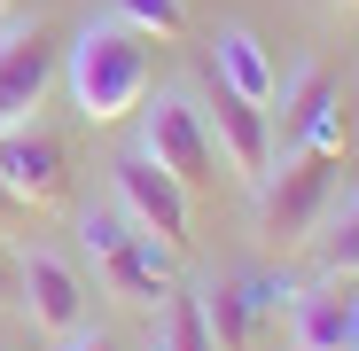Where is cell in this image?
Returning <instances> with one entry per match:
<instances>
[{
  "instance_id": "8fae6325",
  "label": "cell",
  "mask_w": 359,
  "mask_h": 351,
  "mask_svg": "<svg viewBox=\"0 0 359 351\" xmlns=\"http://www.w3.org/2000/svg\"><path fill=\"white\" fill-rule=\"evenodd\" d=\"M172 258H180V250H164L156 234H141V226H133L126 242L102 258V281L117 289V297H133V305H156L164 289H172Z\"/></svg>"
},
{
  "instance_id": "52a82bcc",
  "label": "cell",
  "mask_w": 359,
  "mask_h": 351,
  "mask_svg": "<svg viewBox=\"0 0 359 351\" xmlns=\"http://www.w3.org/2000/svg\"><path fill=\"white\" fill-rule=\"evenodd\" d=\"M203 125H211V141L226 149V164L243 172V180H266V172H273V109L250 102V94H234L219 71H211V109H203Z\"/></svg>"
},
{
  "instance_id": "ba28073f",
  "label": "cell",
  "mask_w": 359,
  "mask_h": 351,
  "mask_svg": "<svg viewBox=\"0 0 359 351\" xmlns=\"http://www.w3.org/2000/svg\"><path fill=\"white\" fill-rule=\"evenodd\" d=\"M16 305L32 312L39 336H79V328H86V281H79L63 258L32 250V258L16 266Z\"/></svg>"
},
{
  "instance_id": "7402d4cb",
  "label": "cell",
  "mask_w": 359,
  "mask_h": 351,
  "mask_svg": "<svg viewBox=\"0 0 359 351\" xmlns=\"http://www.w3.org/2000/svg\"><path fill=\"white\" fill-rule=\"evenodd\" d=\"M336 8H359V0H336Z\"/></svg>"
},
{
  "instance_id": "ffe728a7",
  "label": "cell",
  "mask_w": 359,
  "mask_h": 351,
  "mask_svg": "<svg viewBox=\"0 0 359 351\" xmlns=\"http://www.w3.org/2000/svg\"><path fill=\"white\" fill-rule=\"evenodd\" d=\"M8 297H16V266L0 258V305H8Z\"/></svg>"
},
{
  "instance_id": "9c48e42d",
  "label": "cell",
  "mask_w": 359,
  "mask_h": 351,
  "mask_svg": "<svg viewBox=\"0 0 359 351\" xmlns=\"http://www.w3.org/2000/svg\"><path fill=\"white\" fill-rule=\"evenodd\" d=\"M281 149H336V71L305 63L281 94V125H273V156Z\"/></svg>"
},
{
  "instance_id": "9a60e30c",
  "label": "cell",
  "mask_w": 359,
  "mask_h": 351,
  "mask_svg": "<svg viewBox=\"0 0 359 351\" xmlns=\"http://www.w3.org/2000/svg\"><path fill=\"white\" fill-rule=\"evenodd\" d=\"M156 351H219V343H211V328H203V297H180V289H164Z\"/></svg>"
},
{
  "instance_id": "7c38bea8",
  "label": "cell",
  "mask_w": 359,
  "mask_h": 351,
  "mask_svg": "<svg viewBox=\"0 0 359 351\" xmlns=\"http://www.w3.org/2000/svg\"><path fill=\"white\" fill-rule=\"evenodd\" d=\"M211 71H219L234 94H250V102H266V109H273V86H281V71H273V55H266V39H258V32L226 24V32L211 39Z\"/></svg>"
},
{
  "instance_id": "3957f363",
  "label": "cell",
  "mask_w": 359,
  "mask_h": 351,
  "mask_svg": "<svg viewBox=\"0 0 359 351\" xmlns=\"http://www.w3.org/2000/svg\"><path fill=\"white\" fill-rule=\"evenodd\" d=\"M336 195V149H281L273 172L258 180V211H266V234L297 242V234H313L320 203Z\"/></svg>"
},
{
  "instance_id": "8992f818",
  "label": "cell",
  "mask_w": 359,
  "mask_h": 351,
  "mask_svg": "<svg viewBox=\"0 0 359 351\" xmlns=\"http://www.w3.org/2000/svg\"><path fill=\"white\" fill-rule=\"evenodd\" d=\"M0 180H8V195L24 211H47V203L71 195V149L55 141L39 117H32V125H8V133H0Z\"/></svg>"
},
{
  "instance_id": "2e32d148",
  "label": "cell",
  "mask_w": 359,
  "mask_h": 351,
  "mask_svg": "<svg viewBox=\"0 0 359 351\" xmlns=\"http://www.w3.org/2000/svg\"><path fill=\"white\" fill-rule=\"evenodd\" d=\"M320 266H328L336 281H351V273H359V203H351V211L320 234Z\"/></svg>"
},
{
  "instance_id": "d6986e66",
  "label": "cell",
  "mask_w": 359,
  "mask_h": 351,
  "mask_svg": "<svg viewBox=\"0 0 359 351\" xmlns=\"http://www.w3.org/2000/svg\"><path fill=\"white\" fill-rule=\"evenodd\" d=\"M16 219H24V203H16V195H8V180H0V234H8V226H16Z\"/></svg>"
},
{
  "instance_id": "4fadbf2b",
  "label": "cell",
  "mask_w": 359,
  "mask_h": 351,
  "mask_svg": "<svg viewBox=\"0 0 359 351\" xmlns=\"http://www.w3.org/2000/svg\"><path fill=\"white\" fill-rule=\"evenodd\" d=\"M203 297V328L219 351H250V320H258V281H211Z\"/></svg>"
},
{
  "instance_id": "ac0fdd59",
  "label": "cell",
  "mask_w": 359,
  "mask_h": 351,
  "mask_svg": "<svg viewBox=\"0 0 359 351\" xmlns=\"http://www.w3.org/2000/svg\"><path fill=\"white\" fill-rule=\"evenodd\" d=\"M63 351H117V343H109V336H102V328H94V336H86V328H79V336H63Z\"/></svg>"
},
{
  "instance_id": "277c9868",
  "label": "cell",
  "mask_w": 359,
  "mask_h": 351,
  "mask_svg": "<svg viewBox=\"0 0 359 351\" xmlns=\"http://www.w3.org/2000/svg\"><path fill=\"white\" fill-rule=\"evenodd\" d=\"M109 188H117V211H126L141 234H156L164 250H188V234H196V195L172 180V172H156L141 149H126L109 164Z\"/></svg>"
},
{
  "instance_id": "44dd1931",
  "label": "cell",
  "mask_w": 359,
  "mask_h": 351,
  "mask_svg": "<svg viewBox=\"0 0 359 351\" xmlns=\"http://www.w3.org/2000/svg\"><path fill=\"white\" fill-rule=\"evenodd\" d=\"M8 8H16V0H0V24H8Z\"/></svg>"
},
{
  "instance_id": "e0dca14e",
  "label": "cell",
  "mask_w": 359,
  "mask_h": 351,
  "mask_svg": "<svg viewBox=\"0 0 359 351\" xmlns=\"http://www.w3.org/2000/svg\"><path fill=\"white\" fill-rule=\"evenodd\" d=\"M79 234H86V250H94V258H109V250L133 234V219H126V211H86V219H79Z\"/></svg>"
},
{
  "instance_id": "5b68a950",
  "label": "cell",
  "mask_w": 359,
  "mask_h": 351,
  "mask_svg": "<svg viewBox=\"0 0 359 351\" xmlns=\"http://www.w3.org/2000/svg\"><path fill=\"white\" fill-rule=\"evenodd\" d=\"M55 78H63V39L47 24H8L0 32V133L32 125L55 94Z\"/></svg>"
},
{
  "instance_id": "7a4b0ae2",
  "label": "cell",
  "mask_w": 359,
  "mask_h": 351,
  "mask_svg": "<svg viewBox=\"0 0 359 351\" xmlns=\"http://www.w3.org/2000/svg\"><path fill=\"white\" fill-rule=\"evenodd\" d=\"M141 156H149L156 172H172L188 195L219 180V141H211L203 109H196L188 94H156V109H141Z\"/></svg>"
},
{
  "instance_id": "6da1fadb",
  "label": "cell",
  "mask_w": 359,
  "mask_h": 351,
  "mask_svg": "<svg viewBox=\"0 0 359 351\" xmlns=\"http://www.w3.org/2000/svg\"><path fill=\"white\" fill-rule=\"evenodd\" d=\"M149 39L133 32V24H117V16H102V24H86L71 47H63V78H71V102H79V117L86 125H117V117H133L141 102H149Z\"/></svg>"
},
{
  "instance_id": "5bb4252c",
  "label": "cell",
  "mask_w": 359,
  "mask_h": 351,
  "mask_svg": "<svg viewBox=\"0 0 359 351\" xmlns=\"http://www.w3.org/2000/svg\"><path fill=\"white\" fill-rule=\"evenodd\" d=\"M109 16H117V24H133L149 47L188 39V0H109Z\"/></svg>"
},
{
  "instance_id": "30bf717a",
  "label": "cell",
  "mask_w": 359,
  "mask_h": 351,
  "mask_svg": "<svg viewBox=\"0 0 359 351\" xmlns=\"http://www.w3.org/2000/svg\"><path fill=\"white\" fill-rule=\"evenodd\" d=\"M289 336H297V351H359V289H344V281L297 289Z\"/></svg>"
}]
</instances>
